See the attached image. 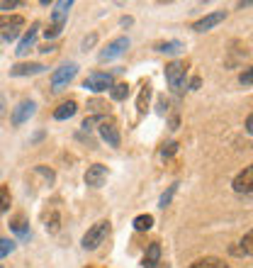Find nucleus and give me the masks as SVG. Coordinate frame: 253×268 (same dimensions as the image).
Returning a JSON list of instances; mask_svg holds the SVG:
<instances>
[{"mask_svg": "<svg viewBox=\"0 0 253 268\" xmlns=\"http://www.w3.org/2000/svg\"><path fill=\"white\" fill-rule=\"evenodd\" d=\"M110 234V222L107 220H102V222H95V225L90 227L88 232H85L83 237V249L88 251H93V249H98L100 244L105 241V237Z\"/></svg>", "mask_w": 253, "mask_h": 268, "instance_id": "1", "label": "nucleus"}, {"mask_svg": "<svg viewBox=\"0 0 253 268\" xmlns=\"http://www.w3.org/2000/svg\"><path fill=\"white\" fill-rule=\"evenodd\" d=\"M76 73H78V64H66V66L56 69L51 73V90H64L76 78Z\"/></svg>", "mask_w": 253, "mask_h": 268, "instance_id": "2", "label": "nucleus"}, {"mask_svg": "<svg viewBox=\"0 0 253 268\" xmlns=\"http://www.w3.org/2000/svg\"><path fill=\"white\" fill-rule=\"evenodd\" d=\"M112 85H114L112 73H90V76L85 78L83 88L85 90H93V93H105V90H110Z\"/></svg>", "mask_w": 253, "mask_h": 268, "instance_id": "3", "label": "nucleus"}, {"mask_svg": "<svg viewBox=\"0 0 253 268\" xmlns=\"http://www.w3.org/2000/svg\"><path fill=\"white\" fill-rule=\"evenodd\" d=\"M37 113V102L34 100H22L17 108H13V115H10V122H13V127H20V125H25L32 115Z\"/></svg>", "mask_w": 253, "mask_h": 268, "instance_id": "4", "label": "nucleus"}, {"mask_svg": "<svg viewBox=\"0 0 253 268\" xmlns=\"http://www.w3.org/2000/svg\"><path fill=\"white\" fill-rule=\"evenodd\" d=\"M126 49H129V39H126V37H117V39H112V42L100 51L98 59H100V61H112V59L122 57Z\"/></svg>", "mask_w": 253, "mask_h": 268, "instance_id": "5", "label": "nucleus"}, {"mask_svg": "<svg viewBox=\"0 0 253 268\" xmlns=\"http://www.w3.org/2000/svg\"><path fill=\"white\" fill-rule=\"evenodd\" d=\"M166 81L173 90H180V85L185 81V64L183 61H170L166 66Z\"/></svg>", "mask_w": 253, "mask_h": 268, "instance_id": "6", "label": "nucleus"}, {"mask_svg": "<svg viewBox=\"0 0 253 268\" xmlns=\"http://www.w3.org/2000/svg\"><path fill=\"white\" fill-rule=\"evenodd\" d=\"M105 181H107V166H102V164L88 166V171H85V185H90V188H102Z\"/></svg>", "mask_w": 253, "mask_h": 268, "instance_id": "7", "label": "nucleus"}, {"mask_svg": "<svg viewBox=\"0 0 253 268\" xmlns=\"http://www.w3.org/2000/svg\"><path fill=\"white\" fill-rule=\"evenodd\" d=\"M224 10H217V13H210V15H205L202 20H197L195 25H193V29L195 32H207V29H212V27H217L219 22H224Z\"/></svg>", "mask_w": 253, "mask_h": 268, "instance_id": "8", "label": "nucleus"}, {"mask_svg": "<svg viewBox=\"0 0 253 268\" xmlns=\"http://www.w3.org/2000/svg\"><path fill=\"white\" fill-rule=\"evenodd\" d=\"M100 137L107 141V146H119V132H117V127H114V122H110V120H102L100 122Z\"/></svg>", "mask_w": 253, "mask_h": 268, "instance_id": "9", "label": "nucleus"}, {"mask_svg": "<svg viewBox=\"0 0 253 268\" xmlns=\"http://www.w3.org/2000/svg\"><path fill=\"white\" fill-rule=\"evenodd\" d=\"M37 32H39V22H32V27H29V32L25 34V37H22V42L17 44V49H15V51H17V57H25V54H27L29 49L34 46V39H37Z\"/></svg>", "mask_w": 253, "mask_h": 268, "instance_id": "10", "label": "nucleus"}, {"mask_svg": "<svg viewBox=\"0 0 253 268\" xmlns=\"http://www.w3.org/2000/svg\"><path fill=\"white\" fill-rule=\"evenodd\" d=\"M251 183H253V169L246 166V169L234 178V190H236V193H251Z\"/></svg>", "mask_w": 253, "mask_h": 268, "instance_id": "11", "label": "nucleus"}, {"mask_svg": "<svg viewBox=\"0 0 253 268\" xmlns=\"http://www.w3.org/2000/svg\"><path fill=\"white\" fill-rule=\"evenodd\" d=\"M161 263V244L154 241V244H149V249H146V254H144V261H141V266L144 268H156Z\"/></svg>", "mask_w": 253, "mask_h": 268, "instance_id": "12", "label": "nucleus"}, {"mask_svg": "<svg viewBox=\"0 0 253 268\" xmlns=\"http://www.w3.org/2000/svg\"><path fill=\"white\" fill-rule=\"evenodd\" d=\"M44 69H46V66H42V64H17V66L10 69V76H15V78H22V76H37V73H42Z\"/></svg>", "mask_w": 253, "mask_h": 268, "instance_id": "13", "label": "nucleus"}, {"mask_svg": "<svg viewBox=\"0 0 253 268\" xmlns=\"http://www.w3.org/2000/svg\"><path fill=\"white\" fill-rule=\"evenodd\" d=\"M71 8H73V3H71V0H58V3H54V13H51L54 25H64V22H66Z\"/></svg>", "mask_w": 253, "mask_h": 268, "instance_id": "14", "label": "nucleus"}, {"mask_svg": "<svg viewBox=\"0 0 253 268\" xmlns=\"http://www.w3.org/2000/svg\"><path fill=\"white\" fill-rule=\"evenodd\" d=\"M22 25H25L22 15H0V29H5V32L20 29Z\"/></svg>", "mask_w": 253, "mask_h": 268, "instance_id": "15", "label": "nucleus"}, {"mask_svg": "<svg viewBox=\"0 0 253 268\" xmlns=\"http://www.w3.org/2000/svg\"><path fill=\"white\" fill-rule=\"evenodd\" d=\"M76 110H78V105H76L73 100H69V102H61L56 110H54V120H71V117L76 115Z\"/></svg>", "mask_w": 253, "mask_h": 268, "instance_id": "16", "label": "nucleus"}, {"mask_svg": "<svg viewBox=\"0 0 253 268\" xmlns=\"http://www.w3.org/2000/svg\"><path fill=\"white\" fill-rule=\"evenodd\" d=\"M185 49L183 42H178V39H170V42H158L156 44V51H161V54H180Z\"/></svg>", "mask_w": 253, "mask_h": 268, "instance_id": "17", "label": "nucleus"}, {"mask_svg": "<svg viewBox=\"0 0 253 268\" xmlns=\"http://www.w3.org/2000/svg\"><path fill=\"white\" fill-rule=\"evenodd\" d=\"M190 268H229V266H226L222 258H217V256H205V258L195 261Z\"/></svg>", "mask_w": 253, "mask_h": 268, "instance_id": "18", "label": "nucleus"}, {"mask_svg": "<svg viewBox=\"0 0 253 268\" xmlns=\"http://www.w3.org/2000/svg\"><path fill=\"white\" fill-rule=\"evenodd\" d=\"M8 227L13 229V232L17 234V237H20V239H29V229H27V225H25V217H22V215H17V217H15V220Z\"/></svg>", "mask_w": 253, "mask_h": 268, "instance_id": "19", "label": "nucleus"}, {"mask_svg": "<svg viewBox=\"0 0 253 268\" xmlns=\"http://www.w3.org/2000/svg\"><path fill=\"white\" fill-rule=\"evenodd\" d=\"M251 239H253V234L248 232V234L239 241V246H231V254L234 256H251Z\"/></svg>", "mask_w": 253, "mask_h": 268, "instance_id": "20", "label": "nucleus"}, {"mask_svg": "<svg viewBox=\"0 0 253 268\" xmlns=\"http://www.w3.org/2000/svg\"><path fill=\"white\" fill-rule=\"evenodd\" d=\"M149 98H151V85L146 83L144 88H141L139 98H137V110H139V115L146 113V108H149Z\"/></svg>", "mask_w": 253, "mask_h": 268, "instance_id": "21", "label": "nucleus"}, {"mask_svg": "<svg viewBox=\"0 0 253 268\" xmlns=\"http://www.w3.org/2000/svg\"><path fill=\"white\" fill-rule=\"evenodd\" d=\"M10 205H13L10 188H8V185H0V215H5V212L10 210Z\"/></svg>", "mask_w": 253, "mask_h": 268, "instance_id": "22", "label": "nucleus"}, {"mask_svg": "<svg viewBox=\"0 0 253 268\" xmlns=\"http://www.w3.org/2000/svg\"><path fill=\"white\" fill-rule=\"evenodd\" d=\"M132 225H134L137 232H146V229H151V227H154V217H151V215H139V217H134V222H132Z\"/></svg>", "mask_w": 253, "mask_h": 268, "instance_id": "23", "label": "nucleus"}, {"mask_svg": "<svg viewBox=\"0 0 253 268\" xmlns=\"http://www.w3.org/2000/svg\"><path fill=\"white\" fill-rule=\"evenodd\" d=\"M110 95H112V100H124L126 95H129V85L126 83H117L110 88Z\"/></svg>", "mask_w": 253, "mask_h": 268, "instance_id": "24", "label": "nucleus"}, {"mask_svg": "<svg viewBox=\"0 0 253 268\" xmlns=\"http://www.w3.org/2000/svg\"><path fill=\"white\" fill-rule=\"evenodd\" d=\"M175 190H178V183H175V185H170L168 190H166V193L161 195V200H158V207H168V205H170V200H173V195H175Z\"/></svg>", "mask_w": 253, "mask_h": 268, "instance_id": "25", "label": "nucleus"}, {"mask_svg": "<svg viewBox=\"0 0 253 268\" xmlns=\"http://www.w3.org/2000/svg\"><path fill=\"white\" fill-rule=\"evenodd\" d=\"M46 232H51V234H56L58 232V212H51L49 217H46Z\"/></svg>", "mask_w": 253, "mask_h": 268, "instance_id": "26", "label": "nucleus"}, {"mask_svg": "<svg viewBox=\"0 0 253 268\" xmlns=\"http://www.w3.org/2000/svg\"><path fill=\"white\" fill-rule=\"evenodd\" d=\"M13 251H15V241H10V239H0V258L10 256Z\"/></svg>", "mask_w": 253, "mask_h": 268, "instance_id": "27", "label": "nucleus"}, {"mask_svg": "<svg viewBox=\"0 0 253 268\" xmlns=\"http://www.w3.org/2000/svg\"><path fill=\"white\" fill-rule=\"evenodd\" d=\"M175 151H178V144H175V141H168V144H163V146H161V156H163V158L173 156Z\"/></svg>", "mask_w": 253, "mask_h": 268, "instance_id": "28", "label": "nucleus"}, {"mask_svg": "<svg viewBox=\"0 0 253 268\" xmlns=\"http://www.w3.org/2000/svg\"><path fill=\"white\" fill-rule=\"evenodd\" d=\"M61 29H64V25H51L49 29H44V37H46V39H54V37L61 34Z\"/></svg>", "mask_w": 253, "mask_h": 268, "instance_id": "29", "label": "nucleus"}, {"mask_svg": "<svg viewBox=\"0 0 253 268\" xmlns=\"http://www.w3.org/2000/svg\"><path fill=\"white\" fill-rule=\"evenodd\" d=\"M239 81H241V85L251 88V83H253V71H251V69H246V71H243V73L239 76Z\"/></svg>", "mask_w": 253, "mask_h": 268, "instance_id": "30", "label": "nucleus"}, {"mask_svg": "<svg viewBox=\"0 0 253 268\" xmlns=\"http://www.w3.org/2000/svg\"><path fill=\"white\" fill-rule=\"evenodd\" d=\"M37 173H42L44 178L49 181V185L54 183V171H49V169H44V166H37Z\"/></svg>", "mask_w": 253, "mask_h": 268, "instance_id": "31", "label": "nucleus"}, {"mask_svg": "<svg viewBox=\"0 0 253 268\" xmlns=\"http://www.w3.org/2000/svg\"><path fill=\"white\" fill-rule=\"evenodd\" d=\"M95 42H98V34H88V37L83 39V49L88 51L90 46H95Z\"/></svg>", "mask_w": 253, "mask_h": 268, "instance_id": "32", "label": "nucleus"}, {"mask_svg": "<svg viewBox=\"0 0 253 268\" xmlns=\"http://www.w3.org/2000/svg\"><path fill=\"white\" fill-rule=\"evenodd\" d=\"M98 120H102V117H88V120H85L83 125H81V127L85 129V132H88V129L93 127V125H95V122H98Z\"/></svg>", "mask_w": 253, "mask_h": 268, "instance_id": "33", "label": "nucleus"}, {"mask_svg": "<svg viewBox=\"0 0 253 268\" xmlns=\"http://www.w3.org/2000/svg\"><path fill=\"white\" fill-rule=\"evenodd\" d=\"M5 108H8V102H5V95L0 93V120H3V117L8 115V110H5Z\"/></svg>", "mask_w": 253, "mask_h": 268, "instance_id": "34", "label": "nucleus"}, {"mask_svg": "<svg viewBox=\"0 0 253 268\" xmlns=\"http://www.w3.org/2000/svg\"><path fill=\"white\" fill-rule=\"evenodd\" d=\"M17 5H20V3H8V0H5V3H0V8H3V10H13V8H17Z\"/></svg>", "mask_w": 253, "mask_h": 268, "instance_id": "35", "label": "nucleus"}, {"mask_svg": "<svg viewBox=\"0 0 253 268\" xmlns=\"http://www.w3.org/2000/svg\"><path fill=\"white\" fill-rule=\"evenodd\" d=\"M246 132H248V134L253 132V117H251V115L246 117Z\"/></svg>", "mask_w": 253, "mask_h": 268, "instance_id": "36", "label": "nucleus"}, {"mask_svg": "<svg viewBox=\"0 0 253 268\" xmlns=\"http://www.w3.org/2000/svg\"><path fill=\"white\" fill-rule=\"evenodd\" d=\"M200 83H202V81H200V76H195V78H193V83H190V90H197Z\"/></svg>", "mask_w": 253, "mask_h": 268, "instance_id": "37", "label": "nucleus"}, {"mask_svg": "<svg viewBox=\"0 0 253 268\" xmlns=\"http://www.w3.org/2000/svg\"><path fill=\"white\" fill-rule=\"evenodd\" d=\"M132 22H134V20H132V17H122V27H129V25H132Z\"/></svg>", "mask_w": 253, "mask_h": 268, "instance_id": "38", "label": "nucleus"}, {"mask_svg": "<svg viewBox=\"0 0 253 268\" xmlns=\"http://www.w3.org/2000/svg\"><path fill=\"white\" fill-rule=\"evenodd\" d=\"M161 268H170V266H168V263H161Z\"/></svg>", "mask_w": 253, "mask_h": 268, "instance_id": "39", "label": "nucleus"}]
</instances>
